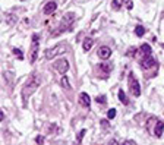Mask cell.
I'll return each instance as SVG.
<instances>
[{
	"instance_id": "cell-4",
	"label": "cell",
	"mask_w": 164,
	"mask_h": 145,
	"mask_svg": "<svg viewBox=\"0 0 164 145\" xmlns=\"http://www.w3.org/2000/svg\"><path fill=\"white\" fill-rule=\"evenodd\" d=\"M129 89L133 97H139L141 95V87H139V82L138 79L135 78V75L130 72L129 73Z\"/></svg>"
},
{
	"instance_id": "cell-24",
	"label": "cell",
	"mask_w": 164,
	"mask_h": 145,
	"mask_svg": "<svg viewBox=\"0 0 164 145\" xmlns=\"http://www.w3.org/2000/svg\"><path fill=\"white\" fill-rule=\"evenodd\" d=\"M95 101H98V103H104V101H106V97H104V95H100V97H97L95 98Z\"/></svg>"
},
{
	"instance_id": "cell-22",
	"label": "cell",
	"mask_w": 164,
	"mask_h": 145,
	"mask_svg": "<svg viewBox=\"0 0 164 145\" xmlns=\"http://www.w3.org/2000/svg\"><path fill=\"white\" fill-rule=\"evenodd\" d=\"M35 142H37V144H44V136H37V138H35Z\"/></svg>"
},
{
	"instance_id": "cell-1",
	"label": "cell",
	"mask_w": 164,
	"mask_h": 145,
	"mask_svg": "<svg viewBox=\"0 0 164 145\" xmlns=\"http://www.w3.org/2000/svg\"><path fill=\"white\" fill-rule=\"evenodd\" d=\"M41 81H40V75H37V73H34L31 78L28 79V82L25 84V87H23L22 89V98H23V103H27L28 101V98L31 97V95L34 94L35 91H37V88L40 87Z\"/></svg>"
},
{
	"instance_id": "cell-23",
	"label": "cell",
	"mask_w": 164,
	"mask_h": 145,
	"mask_svg": "<svg viewBox=\"0 0 164 145\" xmlns=\"http://www.w3.org/2000/svg\"><path fill=\"white\" fill-rule=\"evenodd\" d=\"M101 126H103L104 129H108V128H110V125H108L107 120H101Z\"/></svg>"
},
{
	"instance_id": "cell-14",
	"label": "cell",
	"mask_w": 164,
	"mask_h": 145,
	"mask_svg": "<svg viewBox=\"0 0 164 145\" xmlns=\"http://www.w3.org/2000/svg\"><path fill=\"white\" fill-rule=\"evenodd\" d=\"M117 95H119V100L123 103L124 106H128V104H129V101H128V97H126V94H124L122 89H119V94H117Z\"/></svg>"
},
{
	"instance_id": "cell-17",
	"label": "cell",
	"mask_w": 164,
	"mask_h": 145,
	"mask_svg": "<svg viewBox=\"0 0 164 145\" xmlns=\"http://www.w3.org/2000/svg\"><path fill=\"white\" fill-rule=\"evenodd\" d=\"M13 54H15L19 60H23V53L19 50V49H13Z\"/></svg>"
},
{
	"instance_id": "cell-25",
	"label": "cell",
	"mask_w": 164,
	"mask_h": 145,
	"mask_svg": "<svg viewBox=\"0 0 164 145\" xmlns=\"http://www.w3.org/2000/svg\"><path fill=\"white\" fill-rule=\"evenodd\" d=\"M135 144H136L135 141H124L123 142V145H135Z\"/></svg>"
},
{
	"instance_id": "cell-8",
	"label": "cell",
	"mask_w": 164,
	"mask_h": 145,
	"mask_svg": "<svg viewBox=\"0 0 164 145\" xmlns=\"http://www.w3.org/2000/svg\"><path fill=\"white\" fill-rule=\"evenodd\" d=\"M79 104L82 107H85V109H90L91 98H90V95L86 94V92H82V94L79 95Z\"/></svg>"
},
{
	"instance_id": "cell-13",
	"label": "cell",
	"mask_w": 164,
	"mask_h": 145,
	"mask_svg": "<svg viewBox=\"0 0 164 145\" xmlns=\"http://www.w3.org/2000/svg\"><path fill=\"white\" fill-rule=\"evenodd\" d=\"M92 45H94V40H92V38H85L84 44H82V50H84V51H90Z\"/></svg>"
},
{
	"instance_id": "cell-11",
	"label": "cell",
	"mask_w": 164,
	"mask_h": 145,
	"mask_svg": "<svg viewBox=\"0 0 164 145\" xmlns=\"http://www.w3.org/2000/svg\"><path fill=\"white\" fill-rule=\"evenodd\" d=\"M163 130H164V123L161 122V120H157L155 122V128H154V134H155V136H161L163 135Z\"/></svg>"
},
{
	"instance_id": "cell-28",
	"label": "cell",
	"mask_w": 164,
	"mask_h": 145,
	"mask_svg": "<svg viewBox=\"0 0 164 145\" xmlns=\"http://www.w3.org/2000/svg\"><path fill=\"white\" fill-rule=\"evenodd\" d=\"M163 49H164V44H163Z\"/></svg>"
},
{
	"instance_id": "cell-21",
	"label": "cell",
	"mask_w": 164,
	"mask_h": 145,
	"mask_svg": "<svg viewBox=\"0 0 164 145\" xmlns=\"http://www.w3.org/2000/svg\"><path fill=\"white\" fill-rule=\"evenodd\" d=\"M85 134H86V130H85V129H84V130H81L79 135H78V142H81V141H82V138H84Z\"/></svg>"
},
{
	"instance_id": "cell-26",
	"label": "cell",
	"mask_w": 164,
	"mask_h": 145,
	"mask_svg": "<svg viewBox=\"0 0 164 145\" xmlns=\"http://www.w3.org/2000/svg\"><path fill=\"white\" fill-rule=\"evenodd\" d=\"M15 21H16V16H13V18H9V23H15Z\"/></svg>"
},
{
	"instance_id": "cell-12",
	"label": "cell",
	"mask_w": 164,
	"mask_h": 145,
	"mask_svg": "<svg viewBox=\"0 0 164 145\" xmlns=\"http://www.w3.org/2000/svg\"><path fill=\"white\" fill-rule=\"evenodd\" d=\"M139 51H141L142 57H147V56H151L153 49H151V45H149V44H142L141 49H139Z\"/></svg>"
},
{
	"instance_id": "cell-10",
	"label": "cell",
	"mask_w": 164,
	"mask_h": 145,
	"mask_svg": "<svg viewBox=\"0 0 164 145\" xmlns=\"http://www.w3.org/2000/svg\"><path fill=\"white\" fill-rule=\"evenodd\" d=\"M56 9H57L56 2H48V3L44 6L43 12H44L45 15H51V13H54V11H56Z\"/></svg>"
},
{
	"instance_id": "cell-20",
	"label": "cell",
	"mask_w": 164,
	"mask_h": 145,
	"mask_svg": "<svg viewBox=\"0 0 164 145\" xmlns=\"http://www.w3.org/2000/svg\"><path fill=\"white\" fill-rule=\"evenodd\" d=\"M111 7H113L114 11H119V9H120V3L117 2V0H113V2H111Z\"/></svg>"
},
{
	"instance_id": "cell-3",
	"label": "cell",
	"mask_w": 164,
	"mask_h": 145,
	"mask_svg": "<svg viewBox=\"0 0 164 145\" xmlns=\"http://www.w3.org/2000/svg\"><path fill=\"white\" fill-rule=\"evenodd\" d=\"M74 19H75V15L74 13H66L62 19V25L59 27V28L54 31L53 35H57L59 32H63V31H68V29L72 28V25H74Z\"/></svg>"
},
{
	"instance_id": "cell-2",
	"label": "cell",
	"mask_w": 164,
	"mask_h": 145,
	"mask_svg": "<svg viewBox=\"0 0 164 145\" xmlns=\"http://www.w3.org/2000/svg\"><path fill=\"white\" fill-rule=\"evenodd\" d=\"M66 51H68V45H66V44H57V45H54V47L48 49V50H45L44 56H45L47 60H50V59L60 56V54L66 53Z\"/></svg>"
},
{
	"instance_id": "cell-6",
	"label": "cell",
	"mask_w": 164,
	"mask_h": 145,
	"mask_svg": "<svg viewBox=\"0 0 164 145\" xmlns=\"http://www.w3.org/2000/svg\"><path fill=\"white\" fill-rule=\"evenodd\" d=\"M38 40L40 37L38 35H34L32 37V47H31V59H29V63L34 65L35 60H37V54H38Z\"/></svg>"
},
{
	"instance_id": "cell-9",
	"label": "cell",
	"mask_w": 164,
	"mask_h": 145,
	"mask_svg": "<svg viewBox=\"0 0 164 145\" xmlns=\"http://www.w3.org/2000/svg\"><path fill=\"white\" fill-rule=\"evenodd\" d=\"M141 65H142L144 69H149V67H153L154 65H155V60H154V57L147 56V57H144V59H142Z\"/></svg>"
},
{
	"instance_id": "cell-16",
	"label": "cell",
	"mask_w": 164,
	"mask_h": 145,
	"mask_svg": "<svg viewBox=\"0 0 164 145\" xmlns=\"http://www.w3.org/2000/svg\"><path fill=\"white\" fill-rule=\"evenodd\" d=\"M135 34L138 35V37H142V35L145 34V28H144L142 25H138V27L135 28Z\"/></svg>"
},
{
	"instance_id": "cell-15",
	"label": "cell",
	"mask_w": 164,
	"mask_h": 145,
	"mask_svg": "<svg viewBox=\"0 0 164 145\" xmlns=\"http://www.w3.org/2000/svg\"><path fill=\"white\" fill-rule=\"evenodd\" d=\"M60 85H62L65 89H70V82H69V79L66 78V76H63V78L60 79Z\"/></svg>"
},
{
	"instance_id": "cell-27",
	"label": "cell",
	"mask_w": 164,
	"mask_h": 145,
	"mask_svg": "<svg viewBox=\"0 0 164 145\" xmlns=\"http://www.w3.org/2000/svg\"><path fill=\"white\" fill-rule=\"evenodd\" d=\"M3 119H5V114H3V113L0 112V122H2V120H3Z\"/></svg>"
},
{
	"instance_id": "cell-5",
	"label": "cell",
	"mask_w": 164,
	"mask_h": 145,
	"mask_svg": "<svg viewBox=\"0 0 164 145\" xmlns=\"http://www.w3.org/2000/svg\"><path fill=\"white\" fill-rule=\"evenodd\" d=\"M53 69H56V72L65 75L69 70V62L62 57V59H59V60H56L53 63Z\"/></svg>"
},
{
	"instance_id": "cell-19",
	"label": "cell",
	"mask_w": 164,
	"mask_h": 145,
	"mask_svg": "<svg viewBox=\"0 0 164 145\" xmlns=\"http://www.w3.org/2000/svg\"><path fill=\"white\" fill-rule=\"evenodd\" d=\"M107 117L108 119H114V117H116V110H114V109H110L107 113Z\"/></svg>"
},
{
	"instance_id": "cell-7",
	"label": "cell",
	"mask_w": 164,
	"mask_h": 145,
	"mask_svg": "<svg viewBox=\"0 0 164 145\" xmlns=\"http://www.w3.org/2000/svg\"><path fill=\"white\" fill-rule=\"evenodd\" d=\"M97 54H98V57H100L101 60H107L108 57L111 56V49H110V47H107V45H103V47H100V49H98Z\"/></svg>"
},
{
	"instance_id": "cell-18",
	"label": "cell",
	"mask_w": 164,
	"mask_h": 145,
	"mask_svg": "<svg viewBox=\"0 0 164 145\" xmlns=\"http://www.w3.org/2000/svg\"><path fill=\"white\" fill-rule=\"evenodd\" d=\"M97 67H98L100 70H103V72H106V73L110 72V67H108V65H106V63H101V65H98Z\"/></svg>"
}]
</instances>
